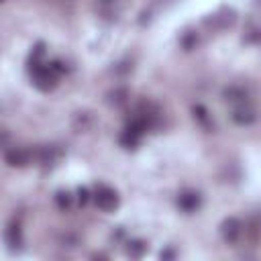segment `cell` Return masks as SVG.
I'll return each instance as SVG.
<instances>
[{"instance_id":"3957f363","label":"cell","mask_w":261,"mask_h":261,"mask_svg":"<svg viewBox=\"0 0 261 261\" xmlns=\"http://www.w3.org/2000/svg\"><path fill=\"white\" fill-rule=\"evenodd\" d=\"M241 232H243V224H241L239 218L230 216V218L222 220V224H220V234H222V239H224L226 243H237L239 237H241Z\"/></svg>"},{"instance_id":"e0dca14e","label":"cell","mask_w":261,"mask_h":261,"mask_svg":"<svg viewBox=\"0 0 261 261\" xmlns=\"http://www.w3.org/2000/svg\"><path fill=\"white\" fill-rule=\"evenodd\" d=\"M175 257V253L171 251V249H165V251H161V259H173Z\"/></svg>"},{"instance_id":"8992f818","label":"cell","mask_w":261,"mask_h":261,"mask_svg":"<svg viewBox=\"0 0 261 261\" xmlns=\"http://www.w3.org/2000/svg\"><path fill=\"white\" fill-rule=\"evenodd\" d=\"M6 245H8L10 251L22 247V232H20V226L16 222H10L8 228H6Z\"/></svg>"},{"instance_id":"8fae6325","label":"cell","mask_w":261,"mask_h":261,"mask_svg":"<svg viewBox=\"0 0 261 261\" xmlns=\"http://www.w3.org/2000/svg\"><path fill=\"white\" fill-rule=\"evenodd\" d=\"M55 204H57L59 210H69V206H71V194L65 192V190H59L55 194Z\"/></svg>"},{"instance_id":"5bb4252c","label":"cell","mask_w":261,"mask_h":261,"mask_svg":"<svg viewBox=\"0 0 261 261\" xmlns=\"http://www.w3.org/2000/svg\"><path fill=\"white\" fill-rule=\"evenodd\" d=\"M124 100H126V90H116L110 94V102H114V104H122Z\"/></svg>"},{"instance_id":"9c48e42d","label":"cell","mask_w":261,"mask_h":261,"mask_svg":"<svg viewBox=\"0 0 261 261\" xmlns=\"http://www.w3.org/2000/svg\"><path fill=\"white\" fill-rule=\"evenodd\" d=\"M92 122H94V118H92L88 112H77V114L73 116V126H75L77 133L88 130V128L92 126Z\"/></svg>"},{"instance_id":"7c38bea8","label":"cell","mask_w":261,"mask_h":261,"mask_svg":"<svg viewBox=\"0 0 261 261\" xmlns=\"http://www.w3.org/2000/svg\"><path fill=\"white\" fill-rule=\"evenodd\" d=\"M192 110H194V116H196L202 124H208V110H206L202 104H196Z\"/></svg>"},{"instance_id":"2e32d148","label":"cell","mask_w":261,"mask_h":261,"mask_svg":"<svg viewBox=\"0 0 261 261\" xmlns=\"http://www.w3.org/2000/svg\"><path fill=\"white\" fill-rule=\"evenodd\" d=\"M49 67H51V69H53L55 73H63V71H65V65H63V63H61L59 59L51 61V63H49Z\"/></svg>"},{"instance_id":"6da1fadb","label":"cell","mask_w":261,"mask_h":261,"mask_svg":"<svg viewBox=\"0 0 261 261\" xmlns=\"http://www.w3.org/2000/svg\"><path fill=\"white\" fill-rule=\"evenodd\" d=\"M94 202H96V206H98L100 210L110 212V210H114V208L118 206V194H116V190H112L110 186L100 184V186L96 188V192H94Z\"/></svg>"},{"instance_id":"7a4b0ae2","label":"cell","mask_w":261,"mask_h":261,"mask_svg":"<svg viewBox=\"0 0 261 261\" xmlns=\"http://www.w3.org/2000/svg\"><path fill=\"white\" fill-rule=\"evenodd\" d=\"M31 75H33V84H35L39 90L47 92V90L55 88L57 73H55V71H53L49 65H39V67H35V69L31 71Z\"/></svg>"},{"instance_id":"4fadbf2b","label":"cell","mask_w":261,"mask_h":261,"mask_svg":"<svg viewBox=\"0 0 261 261\" xmlns=\"http://www.w3.org/2000/svg\"><path fill=\"white\" fill-rule=\"evenodd\" d=\"M196 43H198V39H196V35H192V33H186V35L181 37V45H184V49H192Z\"/></svg>"},{"instance_id":"ba28073f","label":"cell","mask_w":261,"mask_h":261,"mask_svg":"<svg viewBox=\"0 0 261 261\" xmlns=\"http://www.w3.org/2000/svg\"><path fill=\"white\" fill-rule=\"evenodd\" d=\"M222 96H224V100H228V102H241V104H245V102H247V92H245L243 88H239V86L224 88Z\"/></svg>"},{"instance_id":"9a60e30c","label":"cell","mask_w":261,"mask_h":261,"mask_svg":"<svg viewBox=\"0 0 261 261\" xmlns=\"http://www.w3.org/2000/svg\"><path fill=\"white\" fill-rule=\"evenodd\" d=\"M88 200H90V192H88V188H77V202H80L82 206H86Z\"/></svg>"},{"instance_id":"52a82bcc","label":"cell","mask_w":261,"mask_h":261,"mask_svg":"<svg viewBox=\"0 0 261 261\" xmlns=\"http://www.w3.org/2000/svg\"><path fill=\"white\" fill-rule=\"evenodd\" d=\"M255 118H257V114H255L251 108H247L245 104L232 110V120H234L237 124H243V126H245V124H253Z\"/></svg>"},{"instance_id":"5b68a950","label":"cell","mask_w":261,"mask_h":261,"mask_svg":"<svg viewBox=\"0 0 261 261\" xmlns=\"http://www.w3.org/2000/svg\"><path fill=\"white\" fill-rule=\"evenodd\" d=\"M29 151L24 149H18V147H12L4 153V161L10 165V167H24L29 163Z\"/></svg>"},{"instance_id":"30bf717a","label":"cell","mask_w":261,"mask_h":261,"mask_svg":"<svg viewBox=\"0 0 261 261\" xmlns=\"http://www.w3.org/2000/svg\"><path fill=\"white\" fill-rule=\"evenodd\" d=\"M145 249H147V243L141 241V239H133V241L126 243V253L130 257H141L145 253Z\"/></svg>"},{"instance_id":"277c9868","label":"cell","mask_w":261,"mask_h":261,"mask_svg":"<svg viewBox=\"0 0 261 261\" xmlns=\"http://www.w3.org/2000/svg\"><path fill=\"white\" fill-rule=\"evenodd\" d=\"M200 204H202V198H200V194L198 192H194V190H186V192H181L179 196H177V206H179V210H184V212H196L198 208H200Z\"/></svg>"}]
</instances>
